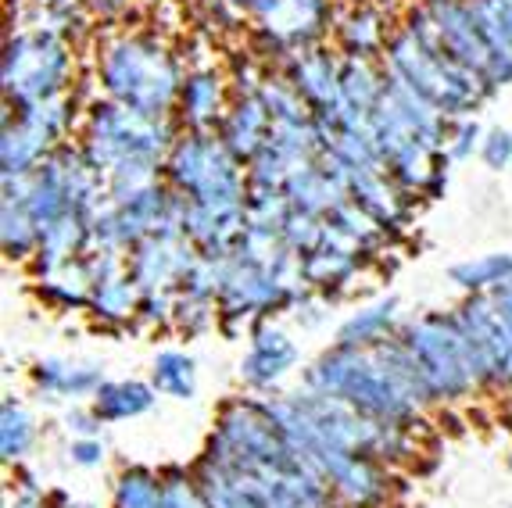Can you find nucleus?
Returning a JSON list of instances; mask_svg holds the SVG:
<instances>
[{
  "label": "nucleus",
  "mask_w": 512,
  "mask_h": 508,
  "mask_svg": "<svg viewBox=\"0 0 512 508\" xmlns=\"http://www.w3.org/2000/svg\"><path fill=\"white\" fill-rule=\"evenodd\" d=\"M305 387L394 426H409L419 405L434 401L402 340H380L369 348L337 344L305 373Z\"/></svg>",
  "instance_id": "nucleus-1"
},
{
  "label": "nucleus",
  "mask_w": 512,
  "mask_h": 508,
  "mask_svg": "<svg viewBox=\"0 0 512 508\" xmlns=\"http://www.w3.org/2000/svg\"><path fill=\"white\" fill-rule=\"evenodd\" d=\"M97 76L108 101L151 119H169V111L180 104L183 79H187L180 58L158 36L147 33L111 36L97 54Z\"/></svg>",
  "instance_id": "nucleus-2"
},
{
  "label": "nucleus",
  "mask_w": 512,
  "mask_h": 508,
  "mask_svg": "<svg viewBox=\"0 0 512 508\" xmlns=\"http://www.w3.org/2000/svg\"><path fill=\"white\" fill-rule=\"evenodd\" d=\"M387 76L398 86H405L409 94H416L423 104L441 111L444 119H466V111H473L487 97L491 83L477 76L473 68L459 65L452 54H444L441 47L416 40L405 33L391 36L384 47Z\"/></svg>",
  "instance_id": "nucleus-3"
},
{
  "label": "nucleus",
  "mask_w": 512,
  "mask_h": 508,
  "mask_svg": "<svg viewBox=\"0 0 512 508\" xmlns=\"http://www.w3.org/2000/svg\"><path fill=\"white\" fill-rule=\"evenodd\" d=\"M244 161L222 144L219 133H187L165 154V179L201 212H248Z\"/></svg>",
  "instance_id": "nucleus-4"
},
{
  "label": "nucleus",
  "mask_w": 512,
  "mask_h": 508,
  "mask_svg": "<svg viewBox=\"0 0 512 508\" xmlns=\"http://www.w3.org/2000/svg\"><path fill=\"white\" fill-rule=\"evenodd\" d=\"M419 376L434 401H459L484 383L473 344L462 330L459 315H423L412 319L402 333Z\"/></svg>",
  "instance_id": "nucleus-5"
},
{
  "label": "nucleus",
  "mask_w": 512,
  "mask_h": 508,
  "mask_svg": "<svg viewBox=\"0 0 512 508\" xmlns=\"http://www.w3.org/2000/svg\"><path fill=\"white\" fill-rule=\"evenodd\" d=\"M72 79V47L51 26L22 29L4 51V94L11 104H36L65 97Z\"/></svg>",
  "instance_id": "nucleus-6"
},
{
  "label": "nucleus",
  "mask_w": 512,
  "mask_h": 508,
  "mask_svg": "<svg viewBox=\"0 0 512 508\" xmlns=\"http://www.w3.org/2000/svg\"><path fill=\"white\" fill-rule=\"evenodd\" d=\"M72 122L69 97H51L36 104H15V119L4 122V179L29 176L58 151V140Z\"/></svg>",
  "instance_id": "nucleus-7"
},
{
  "label": "nucleus",
  "mask_w": 512,
  "mask_h": 508,
  "mask_svg": "<svg viewBox=\"0 0 512 508\" xmlns=\"http://www.w3.org/2000/svg\"><path fill=\"white\" fill-rule=\"evenodd\" d=\"M201 262V251L187 233H154L129 247V276L140 294H176L187 283L190 269Z\"/></svg>",
  "instance_id": "nucleus-8"
},
{
  "label": "nucleus",
  "mask_w": 512,
  "mask_h": 508,
  "mask_svg": "<svg viewBox=\"0 0 512 508\" xmlns=\"http://www.w3.org/2000/svg\"><path fill=\"white\" fill-rule=\"evenodd\" d=\"M459 322L473 344L484 383H505L512 387V322L502 315L491 294H473L459 308Z\"/></svg>",
  "instance_id": "nucleus-9"
},
{
  "label": "nucleus",
  "mask_w": 512,
  "mask_h": 508,
  "mask_svg": "<svg viewBox=\"0 0 512 508\" xmlns=\"http://www.w3.org/2000/svg\"><path fill=\"white\" fill-rule=\"evenodd\" d=\"M258 36L273 51L298 54L308 51L330 26V0H273L262 15L255 18Z\"/></svg>",
  "instance_id": "nucleus-10"
},
{
  "label": "nucleus",
  "mask_w": 512,
  "mask_h": 508,
  "mask_svg": "<svg viewBox=\"0 0 512 508\" xmlns=\"http://www.w3.org/2000/svg\"><path fill=\"white\" fill-rule=\"evenodd\" d=\"M341 65L344 61L326 51H298L287 65V83L316 111L323 126H333L341 115Z\"/></svg>",
  "instance_id": "nucleus-11"
},
{
  "label": "nucleus",
  "mask_w": 512,
  "mask_h": 508,
  "mask_svg": "<svg viewBox=\"0 0 512 508\" xmlns=\"http://www.w3.org/2000/svg\"><path fill=\"white\" fill-rule=\"evenodd\" d=\"M269 136H273V115H269L258 90L240 94L219 122V140L240 161H255L265 151V144H269Z\"/></svg>",
  "instance_id": "nucleus-12"
},
{
  "label": "nucleus",
  "mask_w": 512,
  "mask_h": 508,
  "mask_svg": "<svg viewBox=\"0 0 512 508\" xmlns=\"http://www.w3.org/2000/svg\"><path fill=\"white\" fill-rule=\"evenodd\" d=\"M294 362H298V348L287 333L265 326V330H255L251 337L248 358L240 362V380L255 390H269L291 373Z\"/></svg>",
  "instance_id": "nucleus-13"
},
{
  "label": "nucleus",
  "mask_w": 512,
  "mask_h": 508,
  "mask_svg": "<svg viewBox=\"0 0 512 508\" xmlns=\"http://www.w3.org/2000/svg\"><path fill=\"white\" fill-rule=\"evenodd\" d=\"M359 254H362V247H355L351 240H344L341 233H333V229L326 226L323 240L308 254H301L305 283L319 290L344 287V283L355 276V269H359Z\"/></svg>",
  "instance_id": "nucleus-14"
},
{
  "label": "nucleus",
  "mask_w": 512,
  "mask_h": 508,
  "mask_svg": "<svg viewBox=\"0 0 512 508\" xmlns=\"http://www.w3.org/2000/svg\"><path fill=\"white\" fill-rule=\"evenodd\" d=\"M226 115V86L215 68L187 72L180 90V119L190 133H212Z\"/></svg>",
  "instance_id": "nucleus-15"
},
{
  "label": "nucleus",
  "mask_w": 512,
  "mask_h": 508,
  "mask_svg": "<svg viewBox=\"0 0 512 508\" xmlns=\"http://www.w3.org/2000/svg\"><path fill=\"white\" fill-rule=\"evenodd\" d=\"M33 383L47 401H76V398H94L104 383V373L97 362L47 358V362H36Z\"/></svg>",
  "instance_id": "nucleus-16"
},
{
  "label": "nucleus",
  "mask_w": 512,
  "mask_h": 508,
  "mask_svg": "<svg viewBox=\"0 0 512 508\" xmlns=\"http://www.w3.org/2000/svg\"><path fill=\"white\" fill-rule=\"evenodd\" d=\"M154 401H158V390L154 383L140 380H104L101 390L94 394V415L101 423H126V419H137V415L151 412Z\"/></svg>",
  "instance_id": "nucleus-17"
},
{
  "label": "nucleus",
  "mask_w": 512,
  "mask_h": 508,
  "mask_svg": "<svg viewBox=\"0 0 512 508\" xmlns=\"http://www.w3.org/2000/svg\"><path fill=\"white\" fill-rule=\"evenodd\" d=\"M394 322H398V301L384 297V301H373V305L359 308L337 330V344H348V348H369V344H380V340L391 337Z\"/></svg>",
  "instance_id": "nucleus-18"
},
{
  "label": "nucleus",
  "mask_w": 512,
  "mask_h": 508,
  "mask_svg": "<svg viewBox=\"0 0 512 508\" xmlns=\"http://www.w3.org/2000/svg\"><path fill=\"white\" fill-rule=\"evenodd\" d=\"M448 276L470 294H498L512 283V254H480L470 262L452 265Z\"/></svg>",
  "instance_id": "nucleus-19"
},
{
  "label": "nucleus",
  "mask_w": 512,
  "mask_h": 508,
  "mask_svg": "<svg viewBox=\"0 0 512 508\" xmlns=\"http://www.w3.org/2000/svg\"><path fill=\"white\" fill-rule=\"evenodd\" d=\"M151 383L158 394L165 398H176V401H190L197 390V369H194V358L187 351H158L154 355V373H151Z\"/></svg>",
  "instance_id": "nucleus-20"
},
{
  "label": "nucleus",
  "mask_w": 512,
  "mask_h": 508,
  "mask_svg": "<svg viewBox=\"0 0 512 508\" xmlns=\"http://www.w3.org/2000/svg\"><path fill=\"white\" fill-rule=\"evenodd\" d=\"M33 444H36V419L29 415V408L22 401L8 398L4 401V412H0V451H4V462L26 458Z\"/></svg>",
  "instance_id": "nucleus-21"
},
{
  "label": "nucleus",
  "mask_w": 512,
  "mask_h": 508,
  "mask_svg": "<svg viewBox=\"0 0 512 508\" xmlns=\"http://www.w3.org/2000/svg\"><path fill=\"white\" fill-rule=\"evenodd\" d=\"M337 36H341L348 58H373L384 47V18L369 8L351 11L341 22V29H337Z\"/></svg>",
  "instance_id": "nucleus-22"
},
{
  "label": "nucleus",
  "mask_w": 512,
  "mask_h": 508,
  "mask_svg": "<svg viewBox=\"0 0 512 508\" xmlns=\"http://www.w3.org/2000/svg\"><path fill=\"white\" fill-rule=\"evenodd\" d=\"M111 508H165V487L162 476L151 469H126L115 483V501Z\"/></svg>",
  "instance_id": "nucleus-23"
},
{
  "label": "nucleus",
  "mask_w": 512,
  "mask_h": 508,
  "mask_svg": "<svg viewBox=\"0 0 512 508\" xmlns=\"http://www.w3.org/2000/svg\"><path fill=\"white\" fill-rule=\"evenodd\" d=\"M4 251L11 258H29L40 251V226L26 212V204L11 194H4Z\"/></svg>",
  "instance_id": "nucleus-24"
},
{
  "label": "nucleus",
  "mask_w": 512,
  "mask_h": 508,
  "mask_svg": "<svg viewBox=\"0 0 512 508\" xmlns=\"http://www.w3.org/2000/svg\"><path fill=\"white\" fill-rule=\"evenodd\" d=\"M162 487H165V508H208L205 494H201L197 480H190V476L165 473Z\"/></svg>",
  "instance_id": "nucleus-25"
},
{
  "label": "nucleus",
  "mask_w": 512,
  "mask_h": 508,
  "mask_svg": "<svg viewBox=\"0 0 512 508\" xmlns=\"http://www.w3.org/2000/svg\"><path fill=\"white\" fill-rule=\"evenodd\" d=\"M473 151H480V126L473 119H459L448 126V140H444V154L448 158H470Z\"/></svg>",
  "instance_id": "nucleus-26"
},
{
  "label": "nucleus",
  "mask_w": 512,
  "mask_h": 508,
  "mask_svg": "<svg viewBox=\"0 0 512 508\" xmlns=\"http://www.w3.org/2000/svg\"><path fill=\"white\" fill-rule=\"evenodd\" d=\"M480 158H484L487 169H512V129H491L480 140Z\"/></svg>",
  "instance_id": "nucleus-27"
},
{
  "label": "nucleus",
  "mask_w": 512,
  "mask_h": 508,
  "mask_svg": "<svg viewBox=\"0 0 512 508\" xmlns=\"http://www.w3.org/2000/svg\"><path fill=\"white\" fill-rule=\"evenodd\" d=\"M69 455H72V462H76V466L94 469V466H101V462H104V444L97 441V437H76V441H72V448H69Z\"/></svg>",
  "instance_id": "nucleus-28"
},
{
  "label": "nucleus",
  "mask_w": 512,
  "mask_h": 508,
  "mask_svg": "<svg viewBox=\"0 0 512 508\" xmlns=\"http://www.w3.org/2000/svg\"><path fill=\"white\" fill-rule=\"evenodd\" d=\"M230 4H233V8H237V11H244V15L258 18L265 8H269V4H273V0H230Z\"/></svg>",
  "instance_id": "nucleus-29"
},
{
  "label": "nucleus",
  "mask_w": 512,
  "mask_h": 508,
  "mask_svg": "<svg viewBox=\"0 0 512 508\" xmlns=\"http://www.w3.org/2000/svg\"><path fill=\"white\" fill-rule=\"evenodd\" d=\"M33 4L43 11H65V8H76L79 0H33Z\"/></svg>",
  "instance_id": "nucleus-30"
}]
</instances>
